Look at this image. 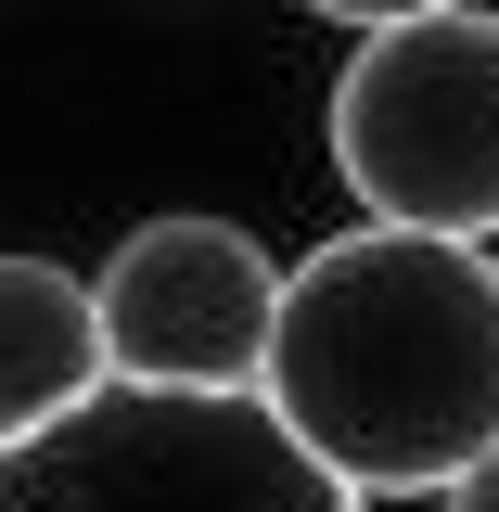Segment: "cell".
<instances>
[{"label":"cell","mask_w":499,"mask_h":512,"mask_svg":"<svg viewBox=\"0 0 499 512\" xmlns=\"http://www.w3.org/2000/svg\"><path fill=\"white\" fill-rule=\"evenodd\" d=\"M103 320H90V269H64L39 244H0V448L64 423L103 397Z\"/></svg>","instance_id":"5b68a950"},{"label":"cell","mask_w":499,"mask_h":512,"mask_svg":"<svg viewBox=\"0 0 499 512\" xmlns=\"http://www.w3.org/2000/svg\"><path fill=\"white\" fill-rule=\"evenodd\" d=\"M0 512H359L269 397H141L103 384L39 436L0 448Z\"/></svg>","instance_id":"3957f363"},{"label":"cell","mask_w":499,"mask_h":512,"mask_svg":"<svg viewBox=\"0 0 499 512\" xmlns=\"http://www.w3.org/2000/svg\"><path fill=\"white\" fill-rule=\"evenodd\" d=\"M269 423L346 500H448L499 448V256L346 218L282 269Z\"/></svg>","instance_id":"6da1fadb"},{"label":"cell","mask_w":499,"mask_h":512,"mask_svg":"<svg viewBox=\"0 0 499 512\" xmlns=\"http://www.w3.org/2000/svg\"><path fill=\"white\" fill-rule=\"evenodd\" d=\"M320 26H346V39H372V26H410V13H461V0H308Z\"/></svg>","instance_id":"8992f818"},{"label":"cell","mask_w":499,"mask_h":512,"mask_svg":"<svg viewBox=\"0 0 499 512\" xmlns=\"http://www.w3.org/2000/svg\"><path fill=\"white\" fill-rule=\"evenodd\" d=\"M436 512H499V448H487V461H474V474H461V487H448Z\"/></svg>","instance_id":"52a82bcc"},{"label":"cell","mask_w":499,"mask_h":512,"mask_svg":"<svg viewBox=\"0 0 499 512\" xmlns=\"http://www.w3.org/2000/svg\"><path fill=\"white\" fill-rule=\"evenodd\" d=\"M90 320H103V372L141 397H256L282 256L218 205H167V218H128L116 256L90 269Z\"/></svg>","instance_id":"277c9868"},{"label":"cell","mask_w":499,"mask_h":512,"mask_svg":"<svg viewBox=\"0 0 499 512\" xmlns=\"http://www.w3.org/2000/svg\"><path fill=\"white\" fill-rule=\"evenodd\" d=\"M320 141H333V180L359 192V218L499 244V13L461 0V13L346 39Z\"/></svg>","instance_id":"7a4b0ae2"}]
</instances>
